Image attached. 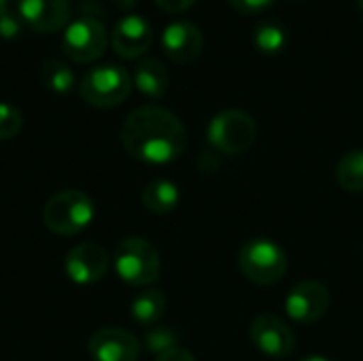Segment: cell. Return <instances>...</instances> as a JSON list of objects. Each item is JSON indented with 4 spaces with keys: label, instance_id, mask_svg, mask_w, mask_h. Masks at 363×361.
Instances as JSON below:
<instances>
[{
    "label": "cell",
    "instance_id": "7c38bea8",
    "mask_svg": "<svg viewBox=\"0 0 363 361\" xmlns=\"http://www.w3.org/2000/svg\"><path fill=\"white\" fill-rule=\"evenodd\" d=\"M17 15L34 32H60L70 21L68 0H17Z\"/></svg>",
    "mask_w": 363,
    "mask_h": 361
},
{
    "label": "cell",
    "instance_id": "52a82bcc",
    "mask_svg": "<svg viewBox=\"0 0 363 361\" xmlns=\"http://www.w3.org/2000/svg\"><path fill=\"white\" fill-rule=\"evenodd\" d=\"M108 45L106 28L100 19L94 17H81L66 26L62 36V47L66 57L72 62H94L98 60Z\"/></svg>",
    "mask_w": 363,
    "mask_h": 361
},
{
    "label": "cell",
    "instance_id": "8992f818",
    "mask_svg": "<svg viewBox=\"0 0 363 361\" xmlns=\"http://www.w3.org/2000/svg\"><path fill=\"white\" fill-rule=\"evenodd\" d=\"M211 145L228 155H238L251 149L257 136L255 119L242 109H228L217 113L208 123Z\"/></svg>",
    "mask_w": 363,
    "mask_h": 361
},
{
    "label": "cell",
    "instance_id": "2e32d148",
    "mask_svg": "<svg viewBox=\"0 0 363 361\" xmlns=\"http://www.w3.org/2000/svg\"><path fill=\"white\" fill-rule=\"evenodd\" d=\"M143 206L153 215H168L179 206V187L168 179H153L143 189Z\"/></svg>",
    "mask_w": 363,
    "mask_h": 361
},
{
    "label": "cell",
    "instance_id": "8fae6325",
    "mask_svg": "<svg viewBox=\"0 0 363 361\" xmlns=\"http://www.w3.org/2000/svg\"><path fill=\"white\" fill-rule=\"evenodd\" d=\"M108 253L96 243H81L66 255L64 270L68 279L77 285L98 283L108 270Z\"/></svg>",
    "mask_w": 363,
    "mask_h": 361
},
{
    "label": "cell",
    "instance_id": "9a60e30c",
    "mask_svg": "<svg viewBox=\"0 0 363 361\" xmlns=\"http://www.w3.org/2000/svg\"><path fill=\"white\" fill-rule=\"evenodd\" d=\"M132 81L143 96L151 100H160L168 91L170 74H168V68L157 57H145L136 64Z\"/></svg>",
    "mask_w": 363,
    "mask_h": 361
},
{
    "label": "cell",
    "instance_id": "9c48e42d",
    "mask_svg": "<svg viewBox=\"0 0 363 361\" xmlns=\"http://www.w3.org/2000/svg\"><path fill=\"white\" fill-rule=\"evenodd\" d=\"M253 347L272 360H285L296 349L294 330L277 315H259L253 319L249 330Z\"/></svg>",
    "mask_w": 363,
    "mask_h": 361
},
{
    "label": "cell",
    "instance_id": "484cf974",
    "mask_svg": "<svg viewBox=\"0 0 363 361\" xmlns=\"http://www.w3.org/2000/svg\"><path fill=\"white\" fill-rule=\"evenodd\" d=\"M155 361H196V357H194L187 349H183V347H174V349H170V351L157 355V360Z\"/></svg>",
    "mask_w": 363,
    "mask_h": 361
},
{
    "label": "cell",
    "instance_id": "277c9868",
    "mask_svg": "<svg viewBox=\"0 0 363 361\" xmlns=\"http://www.w3.org/2000/svg\"><path fill=\"white\" fill-rule=\"evenodd\" d=\"M240 272L255 285H277L287 272V253L270 238H253L238 253Z\"/></svg>",
    "mask_w": 363,
    "mask_h": 361
},
{
    "label": "cell",
    "instance_id": "5bb4252c",
    "mask_svg": "<svg viewBox=\"0 0 363 361\" xmlns=\"http://www.w3.org/2000/svg\"><path fill=\"white\" fill-rule=\"evenodd\" d=\"M162 49L177 64L198 60L204 49V36L194 21H172L162 32Z\"/></svg>",
    "mask_w": 363,
    "mask_h": 361
},
{
    "label": "cell",
    "instance_id": "f546056e",
    "mask_svg": "<svg viewBox=\"0 0 363 361\" xmlns=\"http://www.w3.org/2000/svg\"><path fill=\"white\" fill-rule=\"evenodd\" d=\"M359 6H362V11H363V0H359Z\"/></svg>",
    "mask_w": 363,
    "mask_h": 361
},
{
    "label": "cell",
    "instance_id": "7a4b0ae2",
    "mask_svg": "<svg viewBox=\"0 0 363 361\" xmlns=\"http://www.w3.org/2000/svg\"><path fill=\"white\" fill-rule=\"evenodd\" d=\"M96 217L94 200L79 189H62L53 194L43 211L45 226L60 236H74L89 228Z\"/></svg>",
    "mask_w": 363,
    "mask_h": 361
},
{
    "label": "cell",
    "instance_id": "7402d4cb",
    "mask_svg": "<svg viewBox=\"0 0 363 361\" xmlns=\"http://www.w3.org/2000/svg\"><path fill=\"white\" fill-rule=\"evenodd\" d=\"M21 111L9 102H0V140H11L21 132Z\"/></svg>",
    "mask_w": 363,
    "mask_h": 361
},
{
    "label": "cell",
    "instance_id": "5b68a950",
    "mask_svg": "<svg viewBox=\"0 0 363 361\" xmlns=\"http://www.w3.org/2000/svg\"><path fill=\"white\" fill-rule=\"evenodd\" d=\"M132 74L117 64H102L91 68L81 81V98L96 109H111L121 104L132 91Z\"/></svg>",
    "mask_w": 363,
    "mask_h": 361
},
{
    "label": "cell",
    "instance_id": "6da1fadb",
    "mask_svg": "<svg viewBox=\"0 0 363 361\" xmlns=\"http://www.w3.org/2000/svg\"><path fill=\"white\" fill-rule=\"evenodd\" d=\"M125 151L145 164H170L187 147V132L181 119L155 104L134 109L121 126Z\"/></svg>",
    "mask_w": 363,
    "mask_h": 361
},
{
    "label": "cell",
    "instance_id": "3957f363",
    "mask_svg": "<svg viewBox=\"0 0 363 361\" xmlns=\"http://www.w3.org/2000/svg\"><path fill=\"white\" fill-rule=\"evenodd\" d=\"M115 270L132 287H147L160 279L157 249L143 236H128L115 249Z\"/></svg>",
    "mask_w": 363,
    "mask_h": 361
},
{
    "label": "cell",
    "instance_id": "d4e9b609",
    "mask_svg": "<svg viewBox=\"0 0 363 361\" xmlns=\"http://www.w3.org/2000/svg\"><path fill=\"white\" fill-rule=\"evenodd\" d=\"M155 2L166 13H183L187 9H191L198 0H155Z\"/></svg>",
    "mask_w": 363,
    "mask_h": 361
},
{
    "label": "cell",
    "instance_id": "83f0119b",
    "mask_svg": "<svg viewBox=\"0 0 363 361\" xmlns=\"http://www.w3.org/2000/svg\"><path fill=\"white\" fill-rule=\"evenodd\" d=\"M300 361H330L328 357H321V355H308V357H302Z\"/></svg>",
    "mask_w": 363,
    "mask_h": 361
},
{
    "label": "cell",
    "instance_id": "4fadbf2b",
    "mask_svg": "<svg viewBox=\"0 0 363 361\" xmlns=\"http://www.w3.org/2000/svg\"><path fill=\"white\" fill-rule=\"evenodd\" d=\"M94 361H138L140 343L134 334L121 328H102L87 343Z\"/></svg>",
    "mask_w": 363,
    "mask_h": 361
},
{
    "label": "cell",
    "instance_id": "ffe728a7",
    "mask_svg": "<svg viewBox=\"0 0 363 361\" xmlns=\"http://www.w3.org/2000/svg\"><path fill=\"white\" fill-rule=\"evenodd\" d=\"M40 79L43 85L57 96H66L74 87V72L62 60H47L40 66Z\"/></svg>",
    "mask_w": 363,
    "mask_h": 361
},
{
    "label": "cell",
    "instance_id": "44dd1931",
    "mask_svg": "<svg viewBox=\"0 0 363 361\" xmlns=\"http://www.w3.org/2000/svg\"><path fill=\"white\" fill-rule=\"evenodd\" d=\"M177 343H179V334L168 326L157 323V326L149 328L147 334H145V347H147V351H151L155 355H162V353L179 347Z\"/></svg>",
    "mask_w": 363,
    "mask_h": 361
},
{
    "label": "cell",
    "instance_id": "e0dca14e",
    "mask_svg": "<svg viewBox=\"0 0 363 361\" xmlns=\"http://www.w3.org/2000/svg\"><path fill=\"white\" fill-rule=\"evenodd\" d=\"M166 311V296L160 289H145L132 300V319L143 328H153L160 323Z\"/></svg>",
    "mask_w": 363,
    "mask_h": 361
},
{
    "label": "cell",
    "instance_id": "4316f807",
    "mask_svg": "<svg viewBox=\"0 0 363 361\" xmlns=\"http://www.w3.org/2000/svg\"><path fill=\"white\" fill-rule=\"evenodd\" d=\"M121 11H132L136 4H138V0H113Z\"/></svg>",
    "mask_w": 363,
    "mask_h": 361
},
{
    "label": "cell",
    "instance_id": "d6986e66",
    "mask_svg": "<svg viewBox=\"0 0 363 361\" xmlns=\"http://www.w3.org/2000/svg\"><path fill=\"white\" fill-rule=\"evenodd\" d=\"M287 28L281 21L268 19L255 26L253 30V43L262 53L274 55L279 51H283V47L287 45Z\"/></svg>",
    "mask_w": 363,
    "mask_h": 361
},
{
    "label": "cell",
    "instance_id": "30bf717a",
    "mask_svg": "<svg viewBox=\"0 0 363 361\" xmlns=\"http://www.w3.org/2000/svg\"><path fill=\"white\" fill-rule=\"evenodd\" d=\"M153 43V26L149 19L136 13H128L117 21L111 34V45L115 53L123 60L140 57Z\"/></svg>",
    "mask_w": 363,
    "mask_h": 361
},
{
    "label": "cell",
    "instance_id": "f1b7e54d",
    "mask_svg": "<svg viewBox=\"0 0 363 361\" xmlns=\"http://www.w3.org/2000/svg\"><path fill=\"white\" fill-rule=\"evenodd\" d=\"M9 9V0H0V15Z\"/></svg>",
    "mask_w": 363,
    "mask_h": 361
},
{
    "label": "cell",
    "instance_id": "ac0fdd59",
    "mask_svg": "<svg viewBox=\"0 0 363 361\" xmlns=\"http://www.w3.org/2000/svg\"><path fill=\"white\" fill-rule=\"evenodd\" d=\"M336 179L347 191H363V149H353L342 155L336 168Z\"/></svg>",
    "mask_w": 363,
    "mask_h": 361
},
{
    "label": "cell",
    "instance_id": "ba28073f",
    "mask_svg": "<svg viewBox=\"0 0 363 361\" xmlns=\"http://www.w3.org/2000/svg\"><path fill=\"white\" fill-rule=\"evenodd\" d=\"M330 289L315 279L300 281L298 285L291 287V291L285 298V313L289 315L291 321L308 326L319 321L328 309H330Z\"/></svg>",
    "mask_w": 363,
    "mask_h": 361
},
{
    "label": "cell",
    "instance_id": "603a6c76",
    "mask_svg": "<svg viewBox=\"0 0 363 361\" xmlns=\"http://www.w3.org/2000/svg\"><path fill=\"white\" fill-rule=\"evenodd\" d=\"M23 28H26V26H23L21 17L17 15V11L6 9V11L0 15V36H2V38H6V40L17 38V36L21 34Z\"/></svg>",
    "mask_w": 363,
    "mask_h": 361
},
{
    "label": "cell",
    "instance_id": "cb8c5ba5",
    "mask_svg": "<svg viewBox=\"0 0 363 361\" xmlns=\"http://www.w3.org/2000/svg\"><path fill=\"white\" fill-rule=\"evenodd\" d=\"M238 13H247V15H253V13H259L268 6H272L274 0H228Z\"/></svg>",
    "mask_w": 363,
    "mask_h": 361
}]
</instances>
